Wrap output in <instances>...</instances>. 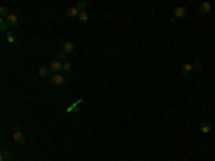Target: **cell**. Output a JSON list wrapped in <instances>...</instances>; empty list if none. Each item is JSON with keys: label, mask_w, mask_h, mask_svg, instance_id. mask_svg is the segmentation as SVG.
Masks as SVG:
<instances>
[{"label": "cell", "mask_w": 215, "mask_h": 161, "mask_svg": "<svg viewBox=\"0 0 215 161\" xmlns=\"http://www.w3.org/2000/svg\"><path fill=\"white\" fill-rule=\"evenodd\" d=\"M6 23H7V26H9V28H16V26L19 25V17H17L16 15L10 13L9 16L6 17Z\"/></svg>", "instance_id": "cell-1"}, {"label": "cell", "mask_w": 215, "mask_h": 161, "mask_svg": "<svg viewBox=\"0 0 215 161\" xmlns=\"http://www.w3.org/2000/svg\"><path fill=\"white\" fill-rule=\"evenodd\" d=\"M62 65H63V63H62L60 60H53V62L49 65V68H50V72H52L53 75H57V74L62 71Z\"/></svg>", "instance_id": "cell-2"}, {"label": "cell", "mask_w": 215, "mask_h": 161, "mask_svg": "<svg viewBox=\"0 0 215 161\" xmlns=\"http://www.w3.org/2000/svg\"><path fill=\"white\" fill-rule=\"evenodd\" d=\"M52 84H53V85H63V86H66V85H67V81H66V79L60 75V74H57V75L52 76Z\"/></svg>", "instance_id": "cell-3"}, {"label": "cell", "mask_w": 215, "mask_h": 161, "mask_svg": "<svg viewBox=\"0 0 215 161\" xmlns=\"http://www.w3.org/2000/svg\"><path fill=\"white\" fill-rule=\"evenodd\" d=\"M12 158H13V154L7 148H1V151H0V161H12Z\"/></svg>", "instance_id": "cell-4"}, {"label": "cell", "mask_w": 215, "mask_h": 161, "mask_svg": "<svg viewBox=\"0 0 215 161\" xmlns=\"http://www.w3.org/2000/svg\"><path fill=\"white\" fill-rule=\"evenodd\" d=\"M177 19H184L185 16H187V9L185 7H182V6H179L175 9V15H174Z\"/></svg>", "instance_id": "cell-5"}, {"label": "cell", "mask_w": 215, "mask_h": 161, "mask_svg": "<svg viewBox=\"0 0 215 161\" xmlns=\"http://www.w3.org/2000/svg\"><path fill=\"white\" fill-rule=\"evenodd\" d=\"M82 102H83V99H77V101H75V102L70 105V106H67V108H66V112H73V111H79V104H82Z\"/></svg>", "instance_id": "cell-6"}, {"label": "cell", "mask_w": 215, "mask_h": 161, "mask_svg": "<svg viewBox=\"0 0 215 161\" xmlns=\"http://www.w3.org/2000/svg\"><path fill=\"white\" fill-rule=\"evenodd\" d=\"M73 50H75V46L70 43V42H66L63 47H62V52H65L66 55H70V53H73Z\"/></svg>", "instance_id": "cell-7"}, {"label": "cell", "mask_w": 215, "mask_h": 161, "mask_svg": "<svg viewBox=\"0 0 215 161\" xmlns=\"http://www.w3.org/2000/svg\"><path fill=\"white\" fill-rule=\"evenodd\" d=\"M13 138H14L16 144H25V141H26V137L20 133V131L19 133H13Z\"/></svg>", "instance_id": "cell-8"}, {"label": "cell", "mask_w": 215, "mask_h": 161, "mask_svg": "<svg viewBox=\"0 0 215 161\" xmlns=\"http://www.w3.org/2000/svg\"><path fill=\"white\" fill-rule=\"evenodd\" d=\"M211 130H212V127H211V124L209 122H202L199 125V131L202 134H208L211 133Z\"/></svg>", "instance_id": "cell-9"}, {"label": "cell", "mask_w": 215, "mask_h": 161, "mask_svg": "<svg viewBox=\"0 0 215 161\" xmlns=\"http://www.w3.org/2000/svg\"><path fill=\"white\" fill-rule=\"evenodd\" d=\"M199 12H201V13H204V15L209 13V12H211V4H209V3H206V1H204V3H199Z\"/></svg>", "instance_id": "cell-10"}, {"label": "cell", "mask_w": 215, "mask_h": 161, "mask_svg": "<svg viewBox=\"0 0 215 161\" xmlns=\"http://www.w3.org/2000/svg\"><path fill=\"white\" fill-rule=\"evenodd\" d=\"M192 71V63H184L182 68H181V74L182 75H189Z\"/></svg>", "instance_id": "cell-11"}, {"label": "cell", "mask_w": 215, "mask_h": 161, "mask_svg": "<svg viewBox=\"0 0 215 161\" xmlns=\"http://www.w3.org/2000/svg\"><path fill=\"white\" fill-rule=\"evenodd\" d=\"M77 13H79V10L76 9V7H69V9L66 10V16H69V17H76Z\"/></svg>", "instance_id": "cell-12"}, {"label": "cell", "mask_w": 215, "mask_h": 161, "mask_svg": "<svg viewBox=\"0 0 215 161\" xmlns=\"http://www.w3.org/2000/svg\"><path fill=\"white\" fill-rule=\"evenodd\" d=\"M49 74H50V68L49 66H42L40 69H39V75L43 76V78H46Z\"/></svg>", "instance_id": "cell-13"}, {"label": "cell", "mask_w": 215, "mask_h": 161, "mask_svg": "<svg viewBox=\"0 0 215 161\" xmlns=\"http://www.w3.org/2000/svg\"><path fill=\"white\" fill-rule=\"evenodd\" d=\"M7 29H9V26L6 23V19H1L0 20V32L1 33H7Z\"/></svg>", "instance_id": "cell-14"}, {"label": "cell", "mask_w": 215, "mask_h": 161, "mask_svg": "<svg viewBox=\"0 0 215 161\" xmlns=\"http://www.w3.org/2000/svg\"><path fill=\"white\" fill-rule=\"evenodd\" d=\"M9 15H10L9 9H7L6 6H1V7H0V16H1V19H6Z\"/></svg>", "instance_id": "cell-15"}, {"label": "cell", "mask_w": 215, "mask_h": 161, "mask_svg": "<svg viewBox=\"0 0 215 161\" xmlns=\"http://www.w3.org/2000/svg\"><path fill=\"white\" fill-rule=\"evenodd\" d=\"M6 40H7L9 43H14V42H16L14 33H13V32H7V33H6Z\"/></svg>", "instance_id": "cell-16"}, {"label": "cell", "mask_w": 215, "mask_h": 161, "mask_svg": "<svg viewBox=\"0 0 215 161\" xmlns=\"http://www.w3.org/2000/svg\"><path fill=\"white\" fill-rule=\"evenodd\" d=\"M79 20L82 22V23H86V22H89V15L83 12V13H79Z\"/></svg>", "instance_id": "cell-17"}, {"label": "cell", "mask_w": 215, "mask_h": 161, "mask_svg": "<svg viewBox=\"0 0 215 161\" xmlns=\"http://www.w3.org/2000/svg\"><path fill=\"white\" fill-rule=\"evenodd\" d=\"M62 71H65V72H70V71H72V65H70V62L65 60L63 65H62Z\"/></svg>", "instance_id": "cell-18"}, {"label": "cell", "mask_w": 215, "mask_h": 161, "mask_svg": "<svg viewBox=\"0 0 215 161\" xmlns=\"http://www.w3.org/2000/svg\"><path fill=\"white\" fill-rule=\"evenodd\" d=\"M76 9L79 10V13H83L85 10H86V3H83V1H80V3H77V6H76Z\"/></svg>", "instance_id": "cell-19"}, {"label": "cell", "mask_w": 215, "mask_h": 161, "mask_svg": "<svg viewBox=\"0 0 215 161\" xmlns=\"http://www.w3.org/2000/svg\"><path fill=\"white\" fill-rule=\"evenodd\" d=\"M65 58H66V53H65V52H62V50L56 53V60H63Z\"/></svg>", "instance_id": "cell-20"}, {"label": "cell", "mask_w": 215, "mask_h": 161, "mask_svg": "<svg viewBox=\"0 0 215 161\" xmlns=\"http://www.w3.org/2000/svg\"><path fill=\"white\" fill-rule=\"evenodd\" d=\"M192 69H194V71H201V69H202V63H201V62L192 63Z\"/></svg>", "instance_id": "cell-21"}, {"label": "cell", "mask_w": 215, "mask_h": 161, "mask_svg": "<svg viewBox=\"0 0 215 161\" xmlns=\"http://www.w3.org/2000/svg\"><path fill=\"white\" fill-rule=\"evenodd\" d=\"M13 130H14V133H19V131H20V125H19V124H14V125H13Z\"/></svg>", "instance_id": "cell-22"}, {"label": "cell", "mask_w": 215, "mask_h": 161, "mask_svg": "<svg viewBox=\"0 0 215 161\" xmlns=\"http://www.w3.org/2000/svg\"><path fill=\"white\" fill-rule=\"evenodd\" d=\"M177 17H175V16H172V17H171V22H172V23H175V22H177Z\"/></svg>", "instance_id": "cell-23"}]
</instances>
